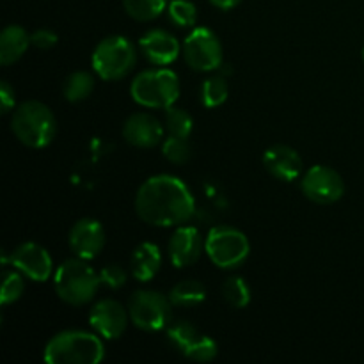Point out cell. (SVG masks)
Listing matches in <instances>:
<instances>
[{"label":"cell","mask_w":364,"mask_h":364,"mask_svg":"<svg viewBox=\"0 0 364 364\" xmlns=\"http://www.w3.org/2000/svg\"><path fill=\"white\" fill-rule=\"evenodd\" d=\"M185 358L191 359V361L196 363H208L212 359H215L217 355V343L208 336H199L191 347L185 352Z\"/></svg>","instance_id":"f546056e"},{"label":"cell","mask_w":364,"mask_h":364,"mask_svg":"<svg viewBox=\"0 0 364 364\" xmlns=\"http://www.w3.org/2000/svg\"><path fill=\"white\" fill-rule=\"evenodd\" d=\"M92 91H95V77L89 71H73L68 75L63 84L64 98L71 103L84 102L92 95Z\"/></svg>","instance_id":"44dd1931"},{"label":"cell","mask_w":364,"mask_h":364,"mask_svg":"<svg viewBox=\"0 0 364 364\" xmlns=\"http://www.w3.org/2000/svg\"><path fill=\"white\" fill-rule=\"evenodd\" d=\"M135 212L149 226L174 228L192 219L196 201L183 180L173 174H156L139 187Z\"/></svg>","instance_id":"6da1fadb"},{"label":"cell","mask_w":364,"mask_h":364,"mask_svg":"<svg viewBox=\"0 0 364 364\" xmlns=\"http://www.w3.org/2000/svg\"><path fill=\"white\" fill-rule=\"evenodd\" d=\"M230 87L228 82L220 77L206 78L201 85V102L206 109H215L220 107L228 100Z\"/></svg>","instance_id":"484cf974"},{"label":"cell","mask_w":364,"mask_h":364,"mask_svg":"<svg viewBox=\"0 0 364 364\" xmlns=\"http://www.w3.org/2000/svg\"><path fill=\"white\" fill-rule=\"evenodd\" d=\"M43 358L48 364H98L105 358V347L100 334L70 329L50 338Z\"/></svg>","instance_id":"7a4b0ae2"},{"label":"cell","mask_w":364,"mask_h":364,"mask_svg":"<svg viewBox=\"0 0 364 364\" xmlns=\"http://www.w3.org/2000/svg\"><path fill=\"white\" fill-rule=\"evenodd\" d=\"M169 299L173 306H178V308H194L206 301V288L196 279L180 281L173 287Z\"/></svg>","instance_id":"ffe728a7"},{"label":"cell","mask_w":364,"mask_h":364,"mask_svg":"<svg viewBox=\"0 0 364 364\" xmlns=\"http://www.w3.org/2000/svg\"><path fill=\"white\" fill-rule=\"evenodd\" d=\"M166 127L148 112H135L124 121L123 137L135 148H155L164 137Z\"/></svg>","instance_id":"2e32d148"},{"label":"cell","mask_w":364,"mask_h":364,"mask_svg":"<svg viewBox=\"0 0 364 364\" xmlns=\"http://www.w3.org/2000/svg\"><path fill=\"white\" fill-rule=\"evenodd\" d=\"M31 36L20 25H7L0 34V64L11 66L23 57L31 45Z\"/></svg>","instance_id":"d6986e66"},{"label":"cell","mask_w":364,"mask_h":364,"mask_svg":"<svg viewBox=\"0 0 364 364\" xmlns=\"http://www.w3.org/2000/svg\"><path fill=\"white\" fill-rule=\"evenodd\" d=\"M162 265V255L159 245L153 242H142L134 249L130 258V274L141 283H148L159 274Z\"/></svg>","instance_id":"ac0fdd59"},{"label":"cell","mask_w":364,"mask_h":364,"mask_svg":"<svg viewBox=\"0 0 364 364\" xmlns=\"http://www.w3.org/2000/svg\"><path fill=\"white\" fill-rule=\"evenodd\" d=\"M16 95H14V87L7 80L0 82V112L9 114L11 110L16 109Z\"/></svg>","instance_id":"d6a6232c"},{"label":"cell","mask_w":364,"mask_h":364,"mask_svg":"<svg viewBox=\"0 0 364 364\" xmlns=\"http://www.w3.org/2000/svg\"><path fill=\"white\" fill-rule=\"evenodd\" d=\"M223 299L231 306V308L244 309L251 302V287L244 277H230L223 283Z\"/></svg>","instance_id":"cb8c5ba5"},{"label":"cell","mask_w":364,"mask_h":364,"mask_svg":"<svg viewBox=\"0 0 364 364\" xmlns=\"http://www.w3.org/2000/svg\"><path fill=\"white\" fill-rule=\"evenodd\" d=\"M128 309L114 299H102L89 311V323L105 340H117L128 327Z\"/></svg>","instance_id":"7c38bea8"},{"label":"cell","mask_w":364,"mask_h":364,"mask_svg":"<svg viewBox=\"0 0 364 364\" xmlns=\"http://www.w3.org/2000/svg\"><path fill=\"white\" fill-rule=\"evenodd\" d=\"M31 41L36 48L50 50L57 45L59 36H57L53 31H50V28H38V31L31 34Z\"/></svg>","instance_id":"1f68e13d"},{"label":"cell","mask_w":364,"mask_h":364,"mask_svg":"<svg viewBox=\"0 0 364 364\" xmlns=\"http://www.w3.org/2000/svg\"><path fill=\"white\" fill-rule=\"evenodd\" d=\"M166 132L173 137H181L188 139L192 134V128H194V121H192L191 114L183 109H178V107L171 105L169 109H166Z\"/></svg>","instance_id":"d4e9b609"},{"label":"cell","mask_w":364,"mask_h":364,"mask_svg":"<svg viewBox=\"0 0 364 364\" xmlns=\"http://www.w3.org/2000/svg\"><path fill=\"white\" fill-rule=\"evenodd\" d=\"M301 191L316 205H333L345 194L343 178L338 171L327 166H313L301 180Z\"/></svg>","instance_id":"30bf717a"},{"label":"cell","mask_w":364,"mask_h":364,"mask_svg":"<svg viewBox=\"0 0 364 364\" xmlns=\"http://www.w3.org/2000/svg\"><path fill=\"white\" fill-rule=\"evenodd\" d=\"M11 265L34 283H45L55 274L52 256L34 242H23L18 245L11 255Z\"/></svg>","instance_id":"8fae6325"},{"label":"cell","mask_w":364,"mask_h":364,"mask_svg":"<svg viewBox=\"0 0 364 364\" xmlns=\"http://www.w3.org/2000/svg\"><path fill=\"white\" fill-rule=\"evenodd\" d=\"M205 252L215 267L233 270L249 258L251 244L244 231L233 226H217L205 238Z\"/></svg>","instance_id":"52a82bcc"},{"label":"cell","mask_w":364,"mask_h":364,"mask_svg":"<svg viewBox=\"0 0 364 364\" xmlns=\"http://www.w3.org/2000/svg\"><path fill=\"white\" fill-rule=\"evenodd\" d=\"M169 6V0H123V7L130 18L137 21H151Z\"/></svg>","instance_id":"7402d4cb"},{"label":"cell","mask_w":364,"mask_h":364,"mask_svg":"<svg viewBox=\"0 0 364 364\" xmlns=\"http://www.w3.org/2000/svg\"><path fill=\"white\" fill-rule=\"evenodd\" d=\"M242 0H210V4L217 7V9H223V11H230L233 7H237Z\"/></svg>","instance_id":"836d02e7"},{"label":"cell","mask_w":364,"mask_h":364,"mask_svg":"<svg viewBox=\"0 0 364 364\" xmlns=\"http://www.w3.org/2000/svg\"><path fill=\"white\" fill-rule=\"evenodd\" d=\"M130 95L146 109H169L180 98V78L167 68H151L132 80Z\"/></svg>","instance_id":"5b68a950"},{"label":"cell","mask_w":364,"mask_h":364,"mask_svg":"<svg viewBox=\"0 0 364 364\" xmlns=\"http://www.w3.org/2000/svg\"><path fill=\"white\" fill-rule=\"evenodd\" d=\"M201 334L198 333L194 326L191 322H185V320H180V322H174L171 326H167V343L174 348V350L185 354L187 348L194 343Z\"/></svg>","instance_id":"603a6c76"},{"label":"cell","mask_w":364,"mask_h":364,"mask_svg":"<svg viewBox=\"0 0 364 364\" xmlns=\"http://www.w3.org/2000/svg\"><path fill=\"white\" fill-rule=\"evenodd\" d=\"M102 279L100 274L78 256L66 259L53 274L57 297L70 306H84L95 299Z\"/></svg>","instance_id":"277c9868"},{"label":"cell","mask_w":364,"mask_h":364,"mask_svg":"<svg viewBox=\"0 0 364 364\" xmlns=\"http://www.w3.org/2000/svg\"><path fill=\"white\" fill-rule=\"evenodd\" d=\"M263 166L270 176L281 181H295L302 173L301 155L287 144L270 146L263 153Z\"/></svg>","instance_id":"e0dca14e"},{"label":"cell","mask_w":364,"mask_h":364,"mask_svg":"<svg viewBox=\"0 0 364 364\" xmlns=\"http://www.w3.org/2000/svg\"><path fill=\"white\" fill-rule=\"evenodd\" d=\"M142 57L153 66H169L181 53V45L171 32L151 28L139 41Z\"/></svg>","instance_id":"5bb4252c"},{"label":"cell","mask_w":364,"mask_h":364,"mask_svg":"<svg viewBox=\"0 0 364 364\" xmlns=\"http://www.w3.org/2000/svg\"><path fill=\"white\" fill-rule=\"evenodd\" d=\"M100 279L102 284H105L110 290H117V288L124 287L128 279V272L119 265H107L100 270Z\"/></svg>","instance_id":"4dcf8cb0"},{"label":"cell","mask_w":364,"mask_h":364,"mask_svg":"<svg viewBox=\"0 0 364 364\" xmlns=\"http://www.w3.org/2000/svg\"><path fill=\"white\" fill-rule=\"evenodd\" d=\"M162 153L171 164H185L191 160L192 148L191 144H188L187 139L173 137V135H169V137L164 141Z\"/></svg>","instance_id":"f1b7e54d"},{"label":"cell","mask_w":364,"mask_h":364,"mask_svg":"<svg viewBox=\"0 0 364 364\" xmlns=\"http://www.w3.org/2000/svg\"><path fill=\"white\" fill-rule=\"evenodd\" d=\"M91 64L102 80H123L137 64V50L124 36H109L98 43L92 52Z\"/></svg>","instance_id":"8992f818"},{"label":"cell","mask_w":364,"mask_h":364,"mask_svg":"<svg viewBox=\"0 0 364 364\" xmlns=\"http://www.w3.org/2000/svg\"><path fill=\"white\" fill-rule=\"evenodd\" d=\"M23 274L14 270H6L2 274V290H0V304L7 306L16 302L25 291Z\"/></svg>","instance_id":"4316f807"},{"label":"cell","mask_w":364,"mask_h":364,"mask_svg":"<svg viewBox=\"0 0 364 364\" xmlns=\"http://www.w3.org/2000/svg\"><path fill=\"white\" fill-rule=\"evenodd\" d=\"M181 53L187 66L194 71L208 73L223 64L224 52L219 38L206 27H198L185 38Z\"/></svg>","instance_id":"9c48e42d"},{"label":"cell","mask_w":364,"mask_h":364,"mask_svg":"<svg viewBox=\"0 0 364 364\" xmlns=\"http://www.w3.org/2000/svg\"><path fill=\"white\" fill-rule=\"evenodd\" d=\"M11 130L23 146L43 149L55 139L57 119L48 105L38 100H28L13 110Z\"/></svg>","instance_id":"3957f363"},{"label":"cell","mask_w":364,"mask_h":364,"mask_svg":"<svg viewBox=\"0 0 364 364\" xmlns=\"http://www.w3.org/2000/svg\"><path fill=\"white\" fill-rule=\"evenodd\" d=\"M205 251V242L194 226H178L169 240V259L176 269L191 267L201 258Z\"/></svg>","instance_id":"9a60e30c"},{"label":"cell","mask_w":364,"mask_h":364,"mask_svg":"<svg viewBox=\"0 0 364 364\" xmlns=\"http://www.w3.org/2000/svg\"><path fill=\"white\" fill-rule=\"evenodd\" d=\"M68 242L75 256L91 262L105 247V230L96 219H80L70 230Z\"/></svg>","instance_id":"4fadbf2b"},{"label":"cell","mask_w":364,"mask_h":364,"mask_svg":"<svg viewBox=\"0 0 364 364\" xmlns=\"http://www.w3.org/2000/svg\"><path fill=\"white\" fill-rule=\"evenodd\" d=\"M167 14L176 27H192L198 20V9L191 0H171Z\"/></svg>","instance_id":"83f0119b"},{"label":"cell","mask_w":364,"mask_h":364,"mask_svg":"<svg viewBox=\"0 0 364 364\" xmlns=\"http://www.w3.org/2000/svg\"><path fill=\"white\" fill-rule=\"evenodd\" d=\"M171 302L169 297L155 290H137L132 294L128 301V315L130 322L137 329L146 333H156L169 326L171 322Z\"/></svg>","instance_id":"ba28073f"},{"label":"cell","mask_w":364,"mask_h":364,"mask_svg":"<svg viewBox=\"0 0 364 364\" xmlns=\"http://www.w3.org/2000/svg\"><path fill=\"white\" fill-rule=\"evenodd\" d=\"M363 60H364V46H363Z\"/></svg>","instance_id":"e575fe53"}]
</instances>
